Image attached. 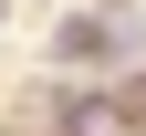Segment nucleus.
I'll use <instances>...</instances> for the list:
<instances>
[{
    "label": "nucleus",
    "instance_id": "obj_1",
    "mask_svg": "<svg viewBox=\"0 0 146 136\" xmlns=\"http://www.w3.org/2000/svg\"><path fill=\"white\" fill-rule=\"evenodd\" d=\"M42 73H84V84H104V73H125V31L104 0H84V11H63V21L42 31Z\"/></svg>",
    "mask_w": 146,
    "mask_h": 136
},
{
    "label": "nucleus",
    "instance_id": "obj_2",
    "mask_svg": "<svg viewBox=\"0 0 146 136\" xmlns=\"http://www.w3.org/2000/svg\"><path fill=\"white\" fill-rule=\"evenodd\" d=\"M21 136H84V126H21Z\"/></svg>",
    "mask_w": 146,
    "mask_h": 136
},
{
    "label": "nucleus",
    "instance_id": "obj_3",
    "mask_svg": "<svg viewBox=\"0 0 146 136\" xmlns=\"http://www.w3.org/2000/svg\"><path fill=\"white\" fill-rule=\"evenodd\" d=\"M0 21H11V0H0Z\"/></svg>",
    "mask_w": 146,
    "mask_h": 136
}]
</instances>
